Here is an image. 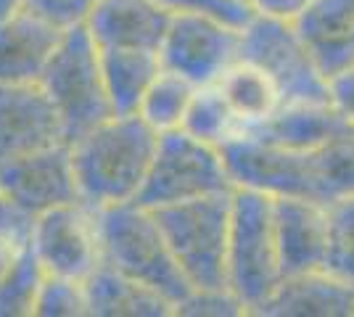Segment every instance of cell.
<instances>
[{"label":"cell","instance_id":"cell-7","mask_svg":"<svg viewBox=\"0 0 354 317\" xmlns=\"http://www.w3.org/2000/svg\"><path fill=\"white\" fill-rule=\"evenodd\" d=\"M241 59L265 69L278 82L286 104L330 101V79L323 75L294 21L251 14L241 30Z\"/></svg>","mask_w":354,"mask_h":317},{"label":"cell","instance_id":"cell-32","mask_svg":"<svg viewBox=\"0 0 354 317\" xmlns=\"http://www.w3.org/2000/svg\"><path fill=\"white\" fill-rule=\"evenodd\" d=\"M330 101L354 124V66L330 77Z\"/></svg>","mask_w":354,"mask_h":317},{"label":"cell","instance_id":"cell-22","mask_svg":"<svg viewBox=\"0 0 354 317\" xmlns=\"http://www.w3.org/2000/svg\"><path fill=\"white\" fill-rule=\"evenodd\" d=\"M196 90H198V85H193L191 79L162 66V72L153 77L151 88L138 106V117L146 122L148 127H153L159 135L180 130Z\"/></svg>","mask_w":354,"mask_h":317},{"label":"cell","instance_id":"cell-26","mask_svg":"<svg viewBox=\"0 0 354 317\" xmlns=\"http://www.w3.org/2000/svg\"><path fill=\"white\" fill-rule=\"evenodd\" d=\"M35 315L37 317H88L90 302H88L85 280L64 278V275H45Z\"/></svg>","mask_w":354,"mask_h":317},{"label":"cell","instance_id":"cell-21","mask_svg":"<svg viewBox=\"0 0 354 317\" xmlns=\"http://www.w3.org/2000/svg\"><path fill=\"white\" fill-rule=\"evenodd\" d=\"M101 61L114 114H138L153 77L162 72L159 53L138 48H101Z\"/></svg>","mask_w":354,"mask_h":317},{"label":"cell","instance_id":"cell-34","mask_svg":"<svg viewBox=\"0 0 354 317\" xmlns=\"http://www.w3.org/2000/svg\"><path fill=\"white\" fill-rule=\"evenodd\" d=\"M21 6H27V0H0V16L11 14V11L21 8Z\"/></svg>","mask_w":354,"mask_h":317},{"label":"cell","instance_id":"cell-13","mask_svg":"<svg viewBox=\"0 0 354 317\" xmlns=\"http://www.w3.org/2000/svg\"><path fill=\"white\" fill-rule=\"evenodd\" d=\"M64 37V27L21 6L0 16V82H40Z\"/></svg>","mask_w":354,"mask_h":317},{"label":"cell","instance_id":"cell-11","mask_svg":"<svg viewBox=\"0 0 354 317\" xmlns=\"http://www.w3.org/2000/svg\"><path fill=\"white\" fill-rule=\"evenodd\" d=\"M66 140L50 95L40 82H0V164Z\"/></svg>","mask_w":354,"mask_h":317},{"label":"cell","instance_id":"cell-10","mask_svg":"<svg viewBox=\"0 0 354 317\" xmlns=\"http://www.w3.org/2000/svg\"><path fill=\"white\" fill-rule=\"evenodd\" d=\"M241 30L220 16L180 11L172 14L169 30L159 48L162 66L193 85H214L241 59Z\"/></svg>","mask_w":354,"mask_h":317},{"label":"cell","instance_id":"cell-17","mask_svg":"<svg viewBox=\"0 0 354 317\" xmlns=\"http://www.w3.org/2000/svg\"><path fill=\"white\" fill-rule=\"evenodd\" d=\"M294 24L328 79L354 66V0H312Z\"/></svg>","mask_w":354,"mask_h":317},{"label":"cell","instance_id":"cell-29","mask_svg":"<svg viewBox=\"0 0 354 317\" xmlns=\"http://www.w3.org/2000/svg\"><path fill=\"white\" fill-rule=\"evenodd\" d=\"M27 6L66 30L74 24H85L90 11L98 6V0H27Z\"/></svg>","mask_w":354,"mask_h":317},{"label":"cell","instance_id":"cell-16","mask_svg":"<svg viewBox=\"0 0 354 317\" xmlns=\"http://www.w3.org/2000/svg\"><path fill=\"white\" fill-rule=\"evenodd\" d=\"M262 317H354V283L328 270L286 278L275 296L259 309Z\"/></svg>","mask_w":354,"mask_h":317},{"label":"cell","instance_id":"cell-19","mask_svg":"<svg viewBox=\"0 0 354 317\" xmlns=\"http://www.w3.org/2000/svg\"><path fill=\"white\" fill-rule=\"evenodd\" d=\"M90 302V317H169L177 307L162 294L127 278L109 262L98 265L85 280Z\"/></svg>","mask_w":354,"mask_h":317},{"label":"cell","instance_id":"cell-24","mask_svg":"<svg viewBox=\"0 0 354 317\" xmlns=\"http://www.w3.org/2000/svg\"><path fill=\"white\" fill-rule=\"evenodd\" d=\"M45 267L35 257L27 243L11 265V270L0 278V317H32L37 309L40 288L45 280Z\"/></svg>","mask_w":354,"mask_h":317},{"label":"cell","instance_id":"cell-31","mask_svg":"<svg viewBox=\"0 0 354 317\" xmlns=\"http://www.w3.org/2000/svg\"><path fill=\"white\" fill-rule=\"evenodd\" d=\"M246 3L254 14L281 21H296L312 6V0H246Z\"/></svg>","mask_w":354,"mask_h":317},{"label":"cell","instance_id":"cell-5","mask_svg":"<svg viewBox=\"0 0 354 317\" xmlns=\"http://www.w3.org/2000/svg\"><path fill=\"white\" fill-rule=\"evenodd\" d=\"M40 85L56 106L69 143L114 117L104 79L101 46L85 24L64 30L59 48L40 77Z\"/></svg>","mask_w":354,"mask_h":317},{"label":"cell","instance_id":"cell-25","mask_svg":"<svg viewBox=\"0 0 354 317\" xmlns=\"http://www.w3.org/2000/svg\"><path fill=\"white\" fill-rule=\"evenodd\" d=\"M328 262L325 270L354 283V196L328 204Z\"/></svg>","mask_w":354,"mask_h":317},{"label":"cell","instance_id":"cell-12","mask_svg":"<svg viewBox=\"0 0 354 317\" xmlns=\"http://www.w3.org/2000/svg\"><path fill=\"white\" fill-rule=\"evenodd\" d=\"M0 188L14 198L30 217L80 201V185L74 175L72 148L59 143L19 156L0 164Z\"/></svg>","mask_w":354,"mask_h":317},{"label":"cell","instance_id":"cell-14","mask_svg":"<svg viewBox=\"0 0 354 317\" xmlns=\"http://www.w3.org/2000/svg\"><path fill=\"white\" fill-rule=\"evenodd\" d=\"M275 201V227L281 246L283 280L325 270L328 262V204L312 198H272Z\"/></svg>","mask_w":354,"mask_h":317},{"label":"cell","instance_id":"cell-30","mask_svg":"<svg viewBox=\"0 0 354 317\" xmlns=\"http://www.w3.org/2000/svg\"><path fill=\"white\" fill-rule=\"evenodd\" d=\"M32 222H35V217H30L14 198L0 188V238H14L19 243H30Z\"/></svg>","mask_w":354,"mask_h":317},{"label":"cell","instance_id":"cell-2","mask_svg":"<svg viewBox=\"0 0 354 317\" xmlns=\"http://www.w3.org/2000/svg\"><path fill=\"white\" fill-rule=\"evenodd\" d=\"M104 262L127 278L162 294L175 307L191 299L193 288L167 243L153 209L138 201L101 209Z\"/></svg>","mask_w":354,"mask_h":317},{"label":"cell","instance_id":"cell-8","mask_svg":"<svg viewBox=\"0 0 354 317\" xmlns=\"http://www.w3.org/2000/svg\"><path fill=\"white\" fill-rule=\"evenodd\" d=\"M222 156L236 188L257 191L270 198L291 196L323 201L317 148H286L243 130L241 135L222 143Z\"/></svg>","mask_w":354,"mask_h":317},{"label":"cell","instance_id":"cell-20","mask_svg":"<svg viewBox=\"0 0 354 317\" xmlns=\"http://www.w3.org/2000/svg\"><path fill=\"white\" fill-rule=\"evenodd\" d=\"M214 85L220 88L243 130L259 127L286 104L278 82L246 59H238Z\"/></svg>","mask_w":354,"mask_h":317},{"label":"cell","instance_id":"cell-33","mask_svg":"<svg viewBox=\"0 0 354 317\" xmlns=\"http://www.w3.org/2000/svg\"><path fill=\"white\" fill-rule=\"evenodd\" d=\"M24 246H27V243H19V241H14V238H0V278L11 270V265L19 259Z\"/></svg>","mask_w":354,"mask_h":317},{"label":"cell","instance_id":"cell-15","mask_svg":"<svg viewBox=\"0 0 354 317\" xmlns=\"http://www.w3.org/2000/svg\"><path fill=\"white\" fill-rule=\"evenodd\" d=\"M172 11L153 0H98L85 27L104 48H138L156 50L169 30Z\"/></svg>","mask_w":354,"mask_h":317},{"label":"cell","instance_id":"cell-6","mask_svg":"<svg viewBox=\"0 0 354 317\" xmlns=\"http://www.w3.org/2000/svg\"><path fill=\"white\" fill-rule=\"evenodd\" d=\"M230 191H236V185L230 180L220 146H212L180 127L159 135V146L138 204L148 209H162Z\"/></svg>","mask_w":354,"mask_h":317},{"label":"cell","instance_id":"cell-4","mask_svg":"<svg viewBox=\"0 0 354 317\" xmlns=\"http://www.w3.org/2000/svg\"><path fill=\"white\" fill-rule=\"evenodd\" d=\"M167 243L193 291L227 288L233 191L153 209Z\"/></svg>","mask_w":354,"mask_h":317},{"label":"cell","instance_id":"cell-18","mask_svg":"<svg viewBox=\"0 0 354 317\" xmlns=\"http://www.w3.org/2000/svg\"><path fill=\"white\" fill-rule=\"evenodd\" d=\"M349 130H354V124L333 106V101H323V104H283L270 119L262 122L259 127H251L249 133L286 148L312 151Z\"/></svg>","mask_w":354,"mask_h":317},{"label":"cell","instance_id":"cell-9","mask_svg":"<svg viewBox=\"0 0 354 317\" xmlns=\"http://www.w3.org/2000/svg\"><path fill=\"white\" fill-rule=\"evenodd\" d=\"M30 246L48 275L88 280L104 265L101 209L80 198L37 214Z\"/></svg>","mask_w":354,"mask_h":317},{"label":"cell","instance_id":"cell-1","mask_svg":"<svg viewBox=\"0 0 354 317\" xmlns=\"http://www.w3.org/2000/svg\"><path fill=\"white\" fill-rule=\"evenodd\" d=\"M159 133L138 114H114L69 143L82 201L95 209L138 201Z\"/></svg>","mask_w":354,"mask_h":317},{"label":"cell","instance_id":"cell-3","mask_svg":"<svg viewBox=\"0 0 354 317\" xmlns=\"http://www.w3.org/2000/svg\"><path fill=\"white\" fill-rule=\"evenodd\" d=\"M281 283L283 262L275 227V201L265 193L236 188L227 249V288L246 315H259Z\"/></svg>","mask_w":354,"mask_h":317},{"label":"cell","instance_id":"cell-23","mask_svg":"<svg viewBox=\"0 0 354 317\" xmlns=\"http://www.w3.org/2000/svg\"><path fill=\"white\" fill-rule=\"evenodd\" d=\"M183 130L207 140L212 146H220V148L222 143H227L230 137L243 133L241 122L233 114V108L227 106L217 85H201L196 90L191 108L185 114V122H183Z\"/></svg>","mask_w":354,"mask_h":317},{"label":"cell","instance_id":"cell-27","mask_svg":"<svg viewBox=\"0 0 354 317\" xmlns=\"http://www.w3.org/2000/svg\"><path fill=\"white\" fill-rule=\"evenodd\" d=\"M153 3H159L162 8L172 11V14L198 11V14L220 16V19L236 24V27H243L251 19V14H254L246 0H153Z\"/></svg>","mask_w":354,"mask_h":317},{"label":"cell","instance_id":"cell-28","mask_svg":"<svg viewBox=\"0 0 354 317\" xmlns=\"http://www.w3.org/2000/svg\"><path fill=\"white\" fill-rule=\"evenodd\" d=\"M177 315H246L243 307L230 291H193L191 299L177 307Z\"/></svg>","mask_w":354,"mask_h":317}]
</instances>
